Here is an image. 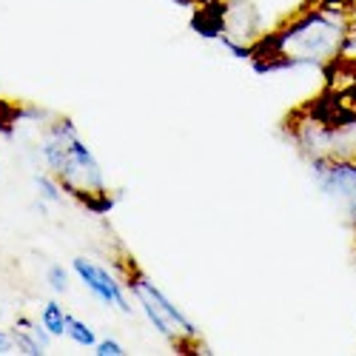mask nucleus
Wrapping results in <instances>:
<instances>
[{"instance_id":"nucleus-1","label":"nucleus","mask_w":356,"mask_h":356,"mask_svg":"<svg viewBox=\"0 0 356 356\" xmlns=\"http://www.w3.org/2000/svg\"><path fill=\"white\" fill-rule=\"evenodd\" d=\"M353 0H311L300 6L285 23L251 49V63L259 72H280L296 66L334 69L353 40Z\"/></svg>"},{"instance_id":"nucleus-2","label":"nucleus","mask_w":356,"mask_h":356,"mask_svg":"<svg viewBox=\"0 0 356 356\" xmlns=\"http://www.w3.org/2000/svg\"><path fill=\"white\" fill-rule=\"evenodd\" d=\"M40 160L46 171L60 183V188L80 205H86L88 211L106 214L114 205L106 174L92 154V148L80 137L72 117L51 114L40 140Z\"/></svg>"},{"instance_id":"nucleus-3","label":"nucleus","mask_w":356,"mask_h":356,"mask_svg":"<svg viewBox=\"0 0 356 356\" xmlns=\"http://www.w3.org/2000/svg\"><path fill=\"white\" fill-rule=\"evenodd\" d=\"M111 268L123 280L126 291L137 300L145 319L154 325V331L177 353H209V345H205L200 328L154 285V280L140 268L137 259L123 245H117V251L111 257Z\"/></svg>"},{"instance_id":"nucleus-4","label":"nucleus","mask_w":356,"mask_h":356,"mask_svg":"<svg viewBox=\"0 0 356 356\" xmlns=\"http://www.w3.org/2000/svg\"><path fill=\"white\" fill-rule=\"evenodd\" d=\"M194 26L202 35L217 38L236 57H248L262 40L265 26L248 0H194Z\"/></svg>"},{"instance_id":"nucleus-5","label":"nucleus","mask_w":356,"mask_h":356,"mask_svg":"<svg viewBox=\"0 0 356 356\" xmlns=\"http://www.w3.org/2000/svg\"><path fill=\"white\" fill-rule=\"evenodd\" d=\"M308 168L325 200L356 231V157H319L308 160Z\"/></svg>"},{"instance_id":"nucleus-6","label":"nucleus","mask_w":356,"mask_h":356,"mask_svg":"<svg viewBox=\"0 0 356 356\" xmlns=\"http://www.w3.org/2000/svg\"><path fill=\"white\" fill-rule=\"evenodd\" d=\"M72 271L86 285V291L95 296V300H100L103 305L120 311V314H131L126 285H123L120 277H117L114 268H106L103 262H97L92 257H74L72 259Z\"/></svg>"},{"instance_id":"nucleus-7","label":"nucleus","mask_w":356,"mask_h":356,"mask_svg":"<svg viewBox=\"0 0 356 356\" xmlns=\"http://www.w3.org/2000/svg\"><path fill=\"white\" fill-rule=\"evenodd\" d=\"M12 339H15V350L17 353H29V356H40L49 350L51 345V334L46 331V325L32 319V316H17L12 325Z\"/></svg>"},{"instance_id":"nucleus-8","label":"nucleus","mask_w":356,"mask_h":356,"mask_svg":"<svg viewBox=\"0 0 356 356\" xmlns=\"http://www.w3.org/2000/svg\"><path fill=\"white\" fill-rule=\"evenodd\" d=\"M40 322L46 325V331L57 339V337H66V328H69V311L60 305V302H54V300H49V302H43V308H40Z\"/></svg>"},{"instance_id":"nucleus-9","label":"nucleus","mask_w":356,"mask_h":356,"mask_svg":"<svg viewBox=\"0 0 356 356\" xmlns=\"http://www.w3.org/2000/svg\"><path fill=\"white\" fill-rule=\"evenodd\" d=\"M35 191H38V200L40 202H51V205L63 202V197H66V191L60 188V183H57L49 171L35 174Z\"/></svg>"},{"instance_id":"nucleus-10","label":"nucleus","mask_w":356,"mask_h":356,"mask_svg":"<svg viewBox=\"0 0 356 356\" xmlns=\"http://www.w3.org/2000/svg\"><path fill=\"white\" fill-rule=\"evenodd\" d=\"M66 337H69L74 345H80V348H95V345H97V334H95L92 325L83 322V319H77V316H72V314H69Z\"/></svg>"},{"instance_id":"nucleus-11","label":"nucleus","mask_w":356,"mask_h":356,"mask_svg":"<svg viewBox=\"0 0 356 356\" xmlns=\"http://www.w3.org/2000/svg\"><path fill=\"white\" fill-rule=\"evenodd\" d=\"M46 282H49V288H51L54 293H69V288H72L69 271L63 268V265H57V262L46 268Z\"/></svg>"},{"instance_id":"nucleus-12","label":"nucleus","mask_w":356,"mask_h":356,"mask_svg":"<svg viewBox=\"0 0 356 356\" xmlns=\"http://www.w3.org/2000/svg\"><path fill=\"white\" fill-rule=\"evenodd\" d=\"M337 66L348 72V86H345V100H353V103H356V60H353V57H350V54L345 51V57H342V60H339Z\"/></svg>"},{"instance_id":"nucleus-13","label":"nucleus","mask_w":356,"mask_h":356,"mask_svg":"<svg viewBox=\"0 0 356 356\" xmlns=\"http://www.w3.org/2000/svg\"><path fill=\"white\" fill-rule=\"evenodd\" d=\"M95 353L97 356H123L126 348H123V342H117V339H97Z\"/></svg>"},{"instance_id":"nucleus-14","label":"nucleus","mask_w":356,"mask_h":356,"mask_svg":"<svg viewBox=\"0 0 356 356\" xmlns=\"http://www.w3.org/2000/svg\"><path fill=\"white\" fill-rule=\"evenodd\" d=\"M12 350H15L12 331H3V328H0V356H3V353H12Z\"/></svg>"},{"instance_id":"nucleus-15","label":"nucleus","mask_w":356,"mask_h":356,"mask_svg":"<svg viewBox=\"0 0 356 356\" xmlns=\"http://www.w3.org/2000/svg\"><path fill=\"white\" fill-rule=\"evenodd\" d=\"M353 40H356V17H353Z\"/></svg>"},{"instance_id":"nucleus-16","label":"nucleus","mask_w":356,"mask_h":356,"mask_svg":"<svg viewBox=\"0 0 356 356\" xmlns=\"http://www.w3.org/2000/svg\"><path fill=\"white\" fill-rule=\"evenodd\" d=\"M0 316H3V305H0Z\"/></svg>"},{"instance_id":"nucleus-17","label":"nucleus","mask_w":356,"mask_h":356,"mask_svg":"<svg viewBox=\"0 0 356 356\" xmlns=\"http://www.w3.org/2000/svg\"><path fill=\"white\" fill-rule=\"evenodd\" d=\"M353 234H356V231H353Z\"/></svg>"}]
</instances>
